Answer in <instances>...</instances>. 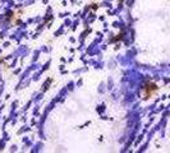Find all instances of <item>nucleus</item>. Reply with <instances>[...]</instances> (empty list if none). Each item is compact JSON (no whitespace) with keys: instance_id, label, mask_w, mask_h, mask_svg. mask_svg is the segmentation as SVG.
<instances>
[{"instance_id":"1","label":"nucleus","mask_w":170,"mask_h":153,"mask_svg":"<svg viewBox=\"0 0 170 153\" xmlns=\"http://www.w3.org/2000/svg\"><path fill=\"white\" fill-rule=\"evenodd\" d=\"M156 91H157V86L155 83H152V82H147L142 87V94H143L145 98H150Z\"/></svg>"}]
</instances>
